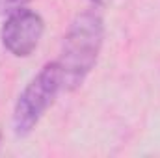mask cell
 I'll return each mask as SVG.
<instances>
[{"label":"cell","mask_w":160,"mask_h":158,"mask_svg":"<svg viewBox=\"0 0 160 158\" xmlns=\"http://www.w3.org/2000/svg\"><path fill=\"white\" fill-rule=\"evenodd\" d=\"M104 43V21L102 17L89 9L82 11L69 24L58 60L63 91H73L84 84L89 73L95 69Z\"/></svg>","instance_id":"6da1fadb"},{"label":"cell","mask_w":160,"mask_h":158,"mask_svg":"<svg viewBox=\"0 0 160 158\" xmlns=\"http://www.w3.org/2000/svg\"><path fill=\"white\" fill-rule=\"evenodd\" d=\"M60 91H63L60 67L56 62H48L17 97L11 116V126L15 136L24 138L30 132H34V128L48 112V108L54 104Z\"/></svg>","instance_id":"7a4b0ae2"},{"label":"cell","mask_w":160,"mask_h":158,"mask_svg":"<svg viewBox=\"0 0 160 158\" xmlns=\"http://www.w3.org/2000/svg\"><path fill=\"white\" fill-rule=\"evenodd\" d=\"M43 34V17L28 7H21L6 15V21L0 28V41L11 56L28 58L39 47Z\"/></svg>","instance_id":"3957f363"},{"label":"cell","mask_w":160,"mask_h":158,"mask_svg":"<svg viewBox=\"0 0 160 158\" xmlns=\"http://www.w3.org/2000/svg\"><path fill=\"white\" fill-rule=\"evenodd\" d=\"M32 0H0V15H8L15 9L26 7V4Z\"/></svg>","instance_id":"277c9868"},{"label":"cell","mask_w":160,"mask_h":158,"mask_svg":"<svg viewBox=\"0 0 160 158\" xmlns=\"http://www.w3.org/2000/svg\"><path fill=\"white\" fill-rule=\"evenodd\" d=\"M93 4H97V6H104V4H108V2H112V0H91Z\"/></svg>","instance_id":"5b68a950"}]
</instances>
